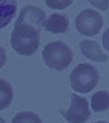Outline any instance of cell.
<instances>
[{"instance_id": "3957f363", "label": "cell", "mask_w": 109, "mask_h": 123, "mask_svg": "<svg viewBox=\"0 0 109 123\" xmlns=\"http://www.w3.org/2000/svg\"><path fill=\"white\" fill-rule=\"evenodd\" d=\"M100 75L96 67L89 63H81L73 68L70 74V84L73 90L81 93L92 91L99 80Z\"/></svg>"}, {"instance_id": "6da1fadb", "label": "cell", "mask_w": 109, "mask_h": 123, "mask_svg": "<svg viewBox=\"0 0 109 123\" xmlns=\"http://www.w3.org/2000/svg\"><path fill=\"white\" fill-rule=\"evenodd\" d=\"M40 31L25 23H15L10 42L12 48L19 55L29 56L38 50Z\"/></svg>"}, {"instance_id": "4fadbf2b", "label": "cell", "mask_w": 109, "mask_h": 123, "mask_svg": "<svg viewBox=\"0 0 109 123\" xmlns=\"http://www.w3.org/2000/svg\"><path fill=\"white\" fill-rule=\"evenodd\" d=\"M48 7L53 10H64L73 4V0H44Z\"/></svg>"}, {"instance_id": "8fae6325", "label": "cell", "mask_w": 109, "mask_h": 123, "mask_svg": "<svg viewBox=\"0 0 109 123\" xmlns=\"http://www.w3.org/2000/svg\"><path fill=\"white\" fill-rule=\"evenodd\" d=\"M91 107L95 112H102L109 109V93L106 91L96 92L91 98Z\"/></svg>"}, {"instance_id": "8992f818", "label": "cell", "mask_w": 109, "mask_h": 123, "mask_svg": "<svg viewBox=\"0 0 109 123\" xmlns=\"http://www.w3.org/2000/svg\"><path fill=\"white\" fill-rule=\"evenodd\" d=\"M46 18V14L43 10L34 5H26L22 8L20 12L17 23H25L27 25L37 28L38 31L42 30V24Z\"/></svg>"}, {"instance_id": "7a4b0ae2", "label": "cell", "mask_w": 109, "mask_h": 123, "mask_svg": "<svg viewBox=\"0 0 109 123\" xmlns=\"http://www.w3.org/2000/svg\"><path fill=\"white\" fill-rule=\"evenodd\" d=\"M44 63L56 71H62L68 67L73 60V53L69 46L61 41H53L43 50Z\"/></svg>"}, {"instance_id": "7c38bea8", "label": "cell", "mask_w": 109, "mask_h": 123, "mask_svg": "<svg viewBox=\"0 0 109 123\" xmlns=\"http://www.w3.org/2000/svg\"><path fill=\"white\" fill-rule=\"evenodd\" d=\"M11 123H43V121L34 112L22 111L14 116Z\"/></svg>"}, {"instance_id": "9c48e42d", "label": "cell", "mask_w": 109, "mask_h": 123, "mask_svg": "<svg viewBox=\"0 0 109 123\" xmlns=\"http://www.w3.org/2000/svg\"><path fill=\"white\" fill-rule=\"evenodd\" d=\"M17 10L16 0H0V29L13 20Z\"/></svg>"}, {"instance_id": "277c9868", "label": "cell", "mask_w": 109, "mask_h": 123, "mask_svg": "<svg viewBox=\"0 0 109 123\" xmlns=\"http://www.w3.org/2000/svg\"><path fill=\"white\" fill-rule=\"evenodd\" d=\"M77 30L83 35L92 37L98 34L103 25L102 16L91 9L84 10L77 15L75 20Z\"/></svg>"}, {"instance_id": "ba28073f", "label": "cell", "mask_w": 109, "mask_h": 123, "mask_svg": "<svg viewBox=\"0 0 109 123\" xmlns=\"http://www.w3.org/2000/svg\"><path fill=\"white\" fill-rule=\"evenodd\" d=\"M81 52L84 56L94 62H105L108 56L102 52L97 42L90 39H84L79 44Z\"/></svg>"}, {"instance_id": "30bf717a", "label": "cell", "mask_w": 109, "mask_h": 123, "mask_svg": "<svg viewBox=\"0 0 109 123\" xmlns=\"http://www.w3.org/2000/svg\"><path fill=\"white\" fill-rule=\"evenodd\" d=\"M14 98V92L11 85L6 80L0 78V110L10 105Z\"/></svg>"}, {"instance_id": "e0dca14e", "label": "cell", "mask_w": 109, "mask_h": 123, "mask_svg": "<svg viewBox=\"0 0 109 123\" xmlns=\"http://www.w3.org/2000/svg\"><path fill=\"white\" fill-rule=\"evenodd\" d=\"M94 123H109V122L105 121H96V122H94Z\"/></svg>"}, {"instance_id": "2e32d148", "label": "cell", "mask_w": 109, "mask_h": 123, "mask_svg": "<svg viewBox=\"0 0 109 123\" xmlns=\"http://www.w3.org/2000/svg\"><path fill=\"white\" fill-rule=\"evenodd\" d=\"M7 62V55H6V51L2 46H0V68L4 67V64Z\"/></svg>"}, {"instance_id": "ac0fdd59", "label": "cell", "mask_w": 109, "mask_h": 123, "mask_svg": "<svg viewBox=\"0 0 109 123\" xmlns=\"http://www.w3.org/2000/svg\"><path fill=\"white\" fill-rule=\"evenodd\" d=\"M0 123H6L5 121H4V120L3 119L2 117H0Z\"/></svg>"}, {"instance_id": "52a82bcc", "label": "cell", "mask_w": 109, "mask_h": 123, "mask_svg": "<svg viewBox=\"0 0 109 123\" xmlns=\"http://www.w3.org/2000/svg\"><path fill=\"white\" fill-rule=\"evenodd\" d=\"M42 27L52 33H65L69 30V20L67 15L54 13L43 22Z\"/></svg>"}, {"instance_id": "5b68a950", "label": "cell", "mask_w": 109, "mask_h": 123, "mask_svg": "<svg viewBox=\"0 0 109 123\" xmlns=\"http://www.w3.org/2000/svg\"><path fill=\"white\" fill-rule=\"evenodd\" d=\"M60 113L69 123H84L90 117L88 100L73 93L70 107L67 110H60Z\"/></svg>"}, {"instance_id": "9a60e30c", "label": "cell", "mask_w": 109, "mask_h": 123, "mask_svg": "<svg viewBox=\"0 0 109 123\" xmlns=\"http://www.w3.org/2000/svg\"><path fill=\"white\" fill-rule=\"evenodd\" d=\"M102 44L106 50L109 51V27L104 32L102 35Z\"/></svg>"}, {"instance_id": "5bb4252c", "label": "cell", "mask_w": 109, "mask_h": 123, "mask_svg": "<svg viewBox=\"0 0 109 123\" xmlns=\"http://www.w3.org/2000/svg\"><path fill=\"white\" fill-rule=\"evenodd\" d=\"M89 2L101 10H106L109 7V0H89Z\"/></svg>"}]
</instances>
